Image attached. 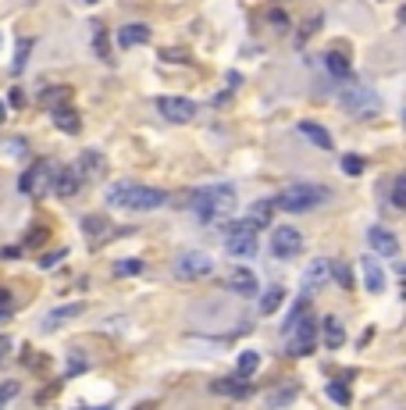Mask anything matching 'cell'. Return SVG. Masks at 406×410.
Segmentation results:
<instances>
[{"label": "cell", "instance_id": "4fadbf2b", "mask_svg": "<svg viewBox=\"0 0 406 410\" xmlns=\"http://www.w3.org/2000/svg\"><path fill=\"white\" fill-rule=\"evenodd\" d=\"M225 285H228L232 293H239V296H256V289H261V285H256V275L250 268H232L228 278H225Z\"/></svg>", "mask_w": 406, "mask_h": 410}, {"label": "cell", "instance_id": "1f68e13d", "mask_svg": "<svg viewBox=\"0 0 406 410\" xmlns=\"http://www.w3.org/2000/svg\"><path fill=\"white\" fill-rule=\"evenodd\" d=\"M392 207L406 211V175H399V178L392 182Z\"/></svg>", "mask_w": 406, "mask_h": 410}, {"label": "cell", "instance_id": "f907efd6", "mask_svg": "<svg viewBox=\"0 0 406 410\" xmlns=\"http://www.w3.org/2000/svg\"><path fill=\"white\" fill-rule=\"evenodd\" d=\"M85 4H97V0H85Z\"/></svg>", "mask_w": 406, "mask_h": 410}, {"label": "cell", "instance_id": "ee69618b", "mask_svg": "<svg viewBox=\"0 0 406 410\" xmlns=\"http://www.w3.org/2000/svg\"><path fill=\"white\" fill-rule=\"evenodd\" d=\"M43 239H47V232H43V229H36V232H29V243H43Z\"/></svg>", "mask_w": 406, "mask_h": 410}, {"label": "cell", "instance_id": "836d02e7", "mask_svg": "<svg viewBox=\"0 0 406 410\" xmlns=\"http://www.w3.org/2000/svg\"><path fill=\"white\" fill-rule=\"evenodd\" d=\"M18 396V382H0V410Z\"/></svg>", "mask_w": 406, "mask_h": 410}, {"label": "cell", "instance_id": "f546056e", "mask_svg": "<svg viewBox=\"0 0 406 410\" xmlns=\"http://www.w3.org/2000/svg\"><path fill=\"white\" fill-rule=\"evenodd\" d=\"M29 50H32V39H21L18 50H14V75H21V68H26V61H29Z\"/></svg>", "mask_w": 406, "mask_h": 410}, {"label": "cell", "instance_id": "8992f818", "mask_svg": "<svg viewBox=\"0 0 406 410\" xmlns=\"http://www.w3.org/2000/svg\"><path fill=\"white\" fill-rule=\"evenodd\" d=\"M342 107H346L353 118H374L381 111V96L371 90V86H349L342 90Z\"/></svg>", "mask_w": 406, "mask_h": 410}, {"label": "cell", "instance_id": "d6986e66", "mask_svg": "<svg viewBox=\"0 0 406 410\" xmlns=\"http://www.w3.org/2000/svg\"><path fill=\"white\" fill-rule=\"evenodd\" d=\"M210 389H214L218 396H235V400L253 396V385H250V382H239V378H221V382H214Z\"/></svg>", "mask_w": 406, "mask_h": 410}, {"label": "cell", "instance_id": "681fc988", "mask_svg": "<svg viewBox=\"0 0 406 410\" xmlns=\"http://www.w3.org/2000/svg\"><path fill=\"white\" fill-rule=\"evenodd\" d=\"M93 410H111V407H93Z\"/></svg>", "mask_w": 406, "mask_h": 410}, {"label": "cell", "instance_id": "30bf717a", "mask_svg": "<svg viewBox=\"0 0 406 410\" xmlns=\"http://www.w3.org/2000/svg\"><path fill=\"white\" fill-rule=\"evenodd\" d=\"M157 111H161V118L175 121V125H185V121L196 118V104L185 100V96H161L157 100Z\"/></svg>", "mask_w": 406, "mask_h": 410}, {"label": "cell", "instance_id": "44dd1931", "mask_svg": "<svg viewBox=\"0 0 406 410\" xmlns=\"http://www.w3.org/2000/svg\"><path fill=\"white\" fill-rule=\"evenodd\" d=\"M299 136L310 139L314 147H321V150H332V136H328L325 125H317V121H299Z\"/></svg>", "mask_w": 406, "mask_h": 410}, {"label": "cell", "instance_id": "603a6c76", "mask_svg": "<svg viewBox=\"0 0 406 410\" xmlns=\"http://www.w3.org/2000/svg\"><path fill=\"white\" fill-rule=\"evenodd\" d=\"M39 100L47 104L50 111H61V107H68L72 104V86H50V90H43Z\"/></svg>", "mask_w": 406, "mask_h": 410}, {"label": "cell", "instance_id": "277c9868", "mask_svg": "<svg viewBox=\"0 0 406 410\" xmlns=\"http://www.w3.org/2000/svg\"><path fill=\"white\" fill-rule=\"evenodd\" d=\"M317 321L310 318V314H303L296 325H289L285 328V350H289V357H310L314 353V346H317Z\"/></svg>", "mask_w": 406, "mask_h": 410}, {"label": "cell", "instance_id": "7dc6e473", "mask_svg": "<svg viewBox=\"0 0 406 410\" xmlns=\"http://www.w3.org/2000/svg\"><path fill=\"white\" fill-rule=\"evenodd\" d=\"M154 407H157V403L150 400V403H139V407H132V410H154Z\"/></svg>", "mask_w": 406, "mask_h": 410}, {"label": "cell", "instance_id": "83f0119b", "mask_svg": "<svg viewBox=\"0 0 406 410\" xmlns=\"http://www.w3.org/2000/svg\"><path fill=\"white\" fill-rule=\"evenodd\" d=\"M256 367H261V353H253V350H246V353H239V364H235V371H239V378H250Z\"/></svg>", "mask_w": 406, "mask_h": 410}, {"label": "cell", "instance_id": "f1b7e54d", "mask_svg": "<svg viewBox=\"0 0 406 410\" xmlns=\"http://www.w3.org/2000/svg\"><path fill=\"white\" fill-rule=\"evenodd\" d=\"M114 275H121V278L143 275V260H139V257H125V260H118V264H114Z\"/></svg>", "mask_w": 406, "mask_h": 410}, {"label": "cell", "instance_id": "cb8c5ba5", "mask_svg": "<svg viewBox=\"0 0 406 410\" xmlns=\"http://www.w3.org/2000/svg\"><path fill=\"white\" fill-rule=\"evenodd\" d=\"M75 172L82 175V182H85V178H97V175L103 172V157H100L97 150H85V154L79 157V164H75Z\"/></svg>", "mask_w": 406, "mask_h": 410}, {"label": "cell", "instance_id": "ffe728a7", "mask_svg": "<svg viewBox=\"0 0 406 410\" xmlns=\"http://www.w3.org/2000/svg\"><path fill=\"white\" fill-rule=\"evenodd\" d=\"M146 39H150V25H143V22H132V25L118 29V43L121 47H143Z\"/></svg>", "mask_w": 406, "mask_h": 410}, {"label": "cell", "instance_id": "7bdbcfd3", "mask_svg": "<svg viewBox=\"0 0 406 410\" xmlns=\"http://www.w3.org/2000/svg\"><path fill=\"white\" fill-rule=\"evenodd\" d=\"M97 54L107 57V39H103V32H97Z\"/></svg>", "mask_w": 406, "mask_h": 410}, {"label": "cell", "instance_id": "ac0fdd59", "mask_svg": "<svg viewBox=\"0 0 406 410\" xmlns=\"http://www.w3.org/2000/svg\"><path fill=\"white\" fill-rule=\"evenodd\" d=\"M321 339H325L328 350H338V346L346 342V328H342V321L335 314H328L325 321H321Z\"/></svg>", "mask_w": 406, "mask_h": 410}, {"label": "cell", "instance_id": "52a82bcc", "mask_svg": "<svg viewBox=\"0 0 406 410\" xmlns=\"http://www.w3.org/2000/svg\"><path fill=\"white\" fill-rule=\"evenodd\" d=\"M214 271V257L203 254V250H185L179 260H175V275L182 282H196V278H207Z\"/></svg>", "mask_w": 406, "mask_h": 410}, {"label": "cell", "instance_id": "ba28073f", "mask_svg": "<svg viewBox=\"0 0 406 410\" xmlns=\"http://www.w3.org/2000/svg\"><path fill=\"white\" fill-rule=\"evenodd\" d=\"M225 250H228L232 257H253V254H256V229H250L246 221L228 225V232H225Z\"/></svg>", "mask_w": 406, "mask_h": 410}, {"label": "cell", "instance_id": "c3c4849f", "mask_svg": "<svg viewBox=\"0 0 406 410\" xmlns=\"http://www.w3.org/2000/svg\"><path fill=\"white\" fill-rule=\"evenodd\" d=\"M403 293H406V268H403Z\"/></svg>", "mask_w": 406, "mask_h": 410}, {"label": "cell", "instance_id": "6da1fadb", "mask_svg": "<svg viewBox=\"0 0 406 410\" xmlns=\"http://www.w3.org/2000/svg\"><path fill=\"white\" fill-rule=\"evenodd\" d=\"M107 203L118 211H157L168 203V193L154 186H136V182H114L107 189Z\"/></svg>", "mask_w": 406, "mask_h": 410}, {"label": "cell", "instance_id": "8d00e7d4", "mask_svg": "<svg viewBox=\"0 0 406 410\" xmlns=\"http://www.w3.org/2000/svg\"><path fill=\"white\" fill-rule=\"evenodd\" d=\"M75 371H85V357L82 353H72L68 357V375H75Z\"/></svg>", "mask_w": 406, "mask_h": 410}, {"label": "cell", "instance_id": "74e56055", "mask_svg": "<svg viewBox=\"0 0 406 410\" xmlns=\"http://www.w3.org/2000/svg\"><path fill=\"white\" fill-rule=\"evenodd\" d=\"M29 147H26V139H11V143H4V154H26Z\"/></svg>", "mask_w": 406, "mask_h": 410}, {"label": "cell", "instance_id": "ab89813d", "mask_svg": "<svg viewBox=\"0 0 406 410\" xmlns=\"http://www.w3.org/2000/svg\"><path fill=\"white\" fill-rule=\"evenodd\" d=\"M271 25H274V29H285V25H289L285 11H271Z\"/></svg>", "mask_w": 406, "mask_h": 410}, {"label": "cell", "instance_id": "9a60e30c", "mask_svg": "<svg viewBox=\"0 0 406 410\" xmlns=\"http://www.w3.org/2000/svg\"><path fill=\"white\" fill-rule=\"evenodd\" d=\"M82 311H85V303H61V307H54V311L43 318V328H47V332H54V328H61L64 321L79 318Z\"/></svg>", "mask_w": 406, "mask_h": 410}, {"label": "cell", "instance_id": "3957f363", "mask_svg": "<svg viewBox=\"0 0 406 410\" xmlns=\"http://www.w3.org/2000/svg\"><path fill=\"white\" fill-rule=\"evenodd\" d=\"M328 200H332V189L314 186V182H296V186L278 193V207L289 211V214H307V211L321 207V203H328Z\"/></svg>", "mask_w": 406, "mask_h": 410}, {"label": "cell", "instance_id": "9c48e42d", "mask_svg": "<svg viewBox=\"0 0 406 410\" xmlns=\"http://www.w3.org/2000/svg\"><path fill=\"white\" fill-rule=\"evenodd\" d=\"M299 250H303V236H299V229H289V225H278V229L271 232V254L274 257H296Z\"/></svg>", "mask_w": 406, "mask_h": 410}, {"label": "cell", "instance_id": "4316f807", "mask_svg": "<svg viewBox=\"0 0 406 410\" xmlns=\"http://www.w3.org/2000/svg\"><path fill=\"white\" fill-rule=\"evenodd\" d=\"M325 65H328V72L335 75V79H349L353 72H349V57L342 54V50H332L328 57H325Z\"/></svg>", "mask_w": 406, "mask_h": 410}, {"label": "cell", "instance_id": "7c38bea8", "mask_svg": "<svg viewBox=\"0 0 406 410\" xmlns=\"http://www.w3.org/2000/svg\"><path fill=\"white\" fill-rule=\"evenodd\" d=\"M367 243L374 246V254H381V257H396L399 254V239H396V232L385 229V225H374V229L367 232Z\"/></svg>", "mask_w": 406, "mask_h": 410}, {"label": "cell", "instance_id": "e575fe53", "mask_svg": "<svg viewBox=\"0 0 406 410\" xmlns=\"http://www.w3.org/2000/svg\"><path fill=\"white\" fill-rule=\"evenodd\" d=\"M64 260V250H54V254H43L39 257V268H54V264H61Z\"/></svg>", "mask_w": 406, "mask_h": 410}, {"label": "cell", "instance_id": "d6a6232c", "mask_svg": "<svg viewBox=\"0 0 406 410\" xmlns=\"http://www.w3.org/2000/svg\"><path fill=\"white\" fill-rule=\"evenodd\" d=\"M342 172H346V175H360V172H363V157L346 154V157H342Z\"/></svg>", "mask_w": 406, "mask_h": 410}, {"label": "cell", "instance_id": "484cf974", "mask_svg": "<svg viewBox=\"0 0 406 410\" xmlns=\"http://www.w3.org/2000/svg\"><path fill=\"white\" fill-rule=\"evenodd\" d=\"M282 303H285V285H271V289L261 293V314H274Z\"/></svg>", "mask_w": 406, "mask_h": 410}, {"label": "cell", "instance_id": "8fae6325", "mask_svg": "<svg viewBox=\"0 0 406 410\" xmlns=\"http://www.w3.org/2000/svg\"><path fill=\"white\" fill-rule=\"evenodd\" d=\"M332 275H335V264H332L328 257L310 260V264H307V271H303V296L317 293L321 285H328V278H332Z\"/></svg>", "mask_w": 406, "mask_h": 410}, {"label": "cell", "instance_id": "5bb4252c", "mask_svg": "<svg viewBox=\"0 0 406 410\" xmlns=\"http://www.w3.org/2000/svg\"><path fill=\"white\" fill-rule=\"evenodd\" d=\"M360 275H363V285H367V293H385V271H381V264L367 254V257H360Z\"/></svg>", "mask_w": 406, "mask_h": 410}, {"label": "cell", "instance_id": "f35d334b", "mask_svg": "<svg viewBox=\"0 0 406 410\" xmlns=\"http://www.w3.org/2000/svg\"><path fill=\"white\" fill-rule=\"evenodd\" d=\"M335 275H338V285H346V289L353 285V271H349V268H342V264H338V268H335Z\"/></svg>", "mask_w": 406, "mask_h": 410}, {"label": "cell", "instance_id": "60d3db41", "mask_svg": "<svg viewBox=\"0 0 406 410\" xmlns=\"http://www.w3.org/2000/svg\"><path fill=\"white\" fill-rule=\"evenodd\" d=\"M185 50H161V61H185Z\"/></svg>", "mask_w": 406, "mask_h": 410}, {"label": "cell", "instance_id": "d4e9b609", "mask_svg": "<svg viewBox=\"0 0 406 410\" xmlns=\"http://www.w3.org/2000/svg\"><path fill=\"white\" fill-rule=\"evenodd\" d=\"M82 229H85V236H90V246H97L107 232H111V225H107V218H100V214H85Z\"/></svg>", "mask_w": 406, "mask_h": 410}, {"label": "cell", "instance_id": "4dcf8cb0", "mask_svg": "<svg viewBox=\"0 0 406 410\" xmlns=\"http://www.w3.org/2000/svg\"><path fill=\"white\" fill-rule=\"evenodd\" d=\"M328 396H332L338 407H349V389H346V382H328Z\"/></svg>", "mask_w": 406, "mask_h": 410}, {"label": "cell", "instance_id": "7a4b0ae2", "mask_svg": "<svg viewBox=\"0 0 406 410\" xmlns=\"http://www.w3.org/2000/svg\"><path fill=\"white\" fill-rule=\"evenodd\" d=\"M189 207H192V218L200 225L228 218L235 211V189L232 186H203V189H196L189 196Z\"/></svg>", "mask_w": 406, "mask_h": 410}, {"label": "cell", "instance_id": "d590c367", "mask_svg": "<svg viewBox=\"0 0 406 410\" xmlns=\"http://www.w3.org/2000/svg\"><path fill=\"white\" fill-rule=\"evenodd\" d=\"M8 318H11V293L0 289V321H8Z\"/></svg>", "mask_w": 406, "mask_h": 410}, {"label": "cell", "instance_id": "b9f144b4", "mask_svg": "<svg viewBox=\"0 0 406 410\" xmlns=\"http://www.w3.org/2000/svg\"><path fill=\"white\" fill-rule=\"evenodd\" d=\"M11 107H26V93H21L18 86L11 90Z\"/></svg>", "mask_w": 406, "mask_h": 410}, {"label": "cell", "instance_id": "bcb514c9", "mask_svg": "<svg viewBox=\"0 0 406 410\" xmlns=\"http://www.w3.org/2000/svg\"><path fill=\"white\" fill-rule=\"evenodd\" d=\"M4 353H8V339L0 336V360H4Z\"/></svg>", "mask_w": 406, "mask_h": 410}, {"label": "cell", "instance_id": "2e32d148", "mask_svg": "<svg viewBox=\"0 0 406 410\" xmlns=\"http://www.w3.org/2000/svg\"><path fill=\"white\" fill-rule=\"evenodd\" d=\"M82 189V175L75 168H57V178H54V193L57 196H75Z\"/></svg>", "mask_w": 406, "mask_h": 410}, {"label": "cell", "instance_id": "7402d4cb", "mask_svg": "<svg viewBox=\"0 0 406 410\" xmlns=\"http://www.w3.org/2000/svg\"><path fill=\"white\" fill-rule=\"evenodd\" d=\"M50 118H54V125H57L61 132H68V136H75V132L82 129V118H79V111H75V107H61V111H50Z\"/></svg>", "mask_w": 406, "mask_h": 410}, {"label": "cell", "instance_id": "f6af8a7d", "mask_svg": "<svg viewBox=\"0 0 406 410\" xmlns=\"http://www.w3.org/2000/svg\"><path fill=\"white\" fill-rule=\"evenodd\" d=\"M4 118H8V104L0 100V125H4Z\"/></svg>", "mask_w": 406, "mask_h": 410}, {"label": "cell", "instance_id": "5b68a950", "mask_svg": "<svg viewBox=\"0 0 406 410\" xmlns=\"http://www.w3.org/2000/svg\"><path fill=\"white\" fill-rule=\"evenodd\" d=\"M54 178H57V168L50 161H32L26 172L18 178V189L26 196H47L54 189Z\"/></svg>", "mask_w": 406, "mask_h": 410}, {"label": "cell", "instance_id": "e0dca14e", "mask_svg": "<svg viewBox=\"0 0 406 410\" xmlns=\"http://www.w3.org/2000/svg\"><path fill=\"white\" fill-rule=\"evenodd\" d=\"M274 207H278V200H256L250 207V214H246V225H250V229H267Z\"/></svg>", "mask_w": 406, "mask_h": 410}]
</instances>
